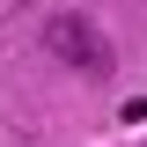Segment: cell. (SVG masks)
I'll return each instance as SVG.
<instances>
[{
    "label": "cell",
    "mask_w": 147,
    "mask_h": 147,
    "mask_svg": "<svg viewBox=\"0 0 147 147\" xmlns=\"http://www.w3.org/2000/svg\"><path fill=\"white\" fill-rule=\"evenodd\" d=\"M52 44H59V52H66V59H88V66H103V44H96V37H88V22H52Z\"/></svg>",
    "instance_id": "6da1fadb"
}]
</instances>
